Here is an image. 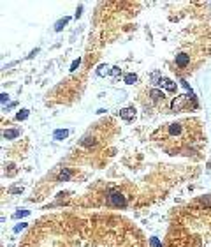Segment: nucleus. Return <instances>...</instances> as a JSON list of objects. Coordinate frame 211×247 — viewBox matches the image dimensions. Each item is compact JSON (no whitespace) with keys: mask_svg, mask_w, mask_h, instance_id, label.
Listing matches in <instances>:
<instances>
[{"mask_svg":"<svg viewBox=\"0 0 211 247\" xmlns=\"http://www.w3.org/2000/svg\"><path fill=\"white\" fill-rule=\"evenodd\" d=\"M67 136H69V131H65V129L63 131H57L55 133V139H62V138H67Z\"/></svg>","mask_w":211,"mask_h":247,"instance_id":"39448f33","label":"nucleus"},{"mask_svg":"<svg viewBox=\"0 0 211 247\" xmlns=\"http://www.w3.org/2000/svg\"><path fill=\"white\" fill-rule=\"evenodd\" d=\"M26 115H28V113H26V110H23V113H21V111H19V113H18V118H19V120H21V118H25Z\"/></svg>","mask_w":211,"mask_h":247,"instance_id":"1a4fd4ad","label":"nucleus"},{"mask_svg":"<svg viewBox=\"0 0 211 247\" xmlns=\"http://www.w3.org/2000/svg\"><path fill=\"white\" fill-rule=\"evenodd\" d=\"M121 118H125V120H130V118H134V115H135V111L132 110V108H127V110H123L121 111Z\"/></svg>","mask_w":211,"mask_h":247,"instance_id":"f03ea898","label":"nucleus"},{"mask_svg":"<svg viewBox=\"0 0 211 247\" xmlns=\"http://www.w3.org/2000/svg\"><path fill=\"white\" fill-rule=\"evenodd\" d=\"M18 136V131H5L4 133V138H16Z\"/></svg>","mask_w":211,"mask_h":247,"instance_id":"0eeeda50","label":"nucleus"},{"mask_svg":"<svg viewBox=\"0 0 211 247\" xmlns=\"http://www.w3.org/2000/svg\"><path fill=\"white\" fill-rule=\"evenodd\" d=\"M151 97H153V99H164V94L158 92V90H151Z\"/></svg>","mask_w":211,"mask_h":247,"instance_id":"6e6552de","label":"nucleus"},{"mask_svg":"<svg viewBox=\"0 0 211 247\" xmlns=\"http://www.w3.org/2000/svg\"><path fill=\"white\" fill-rule=\"evenodd\" d=\"M135 81H137V76H135V74H127V76H125V83H129V85H132Z\"/></svg>","mask_w":211,"mask_h":247,"instance_id":"423d86ee","label":"nucleus"},{"mask_svg":"<svg viewBox=\"0 0 211 247\" xmlns=\"http://www.w3.org/2000/svg\"><path fill=\"white\" fill-rule=\"evenodd\" d=\"M176 64H178V65H181V67H183V65H187V64H188V55H183V53H181V55H178V57H176Z\"/></svg>","mask_w":211,"mask_h":247,"instance_id":"20e7f679","label":"nucleus"},{"mask_svg":"<svg viewBox=\"0 0 211 247\" xmlns=\"http://www.w3.org/2000/svg\"><path fill=\"white\" fill-rule=\"evenodd\" d=\"M107 201H109V205H113V207H123L127 201H125V198L120 194V192H111L109 196H107Z\"/></svg>","mask_w":211,"mask_h":247,"instance_id":"f257e3e1","label":"nucleus"},{"mask_svg":"<svg viewBox=\"0 0 211 247\" xmlns=\"http://www.w3.org/2000/svg\"><path fill=\"white\" fill-rule=\"evenodd\" d=\"M67 21H69V19H67V18L63 19V21H60V23H58V25H57V30H60V28H62V25H65Z\"/></svg>","mask_w":211,"mask_h":247,"instance_id":"9d476101","label":"nucleus"},{"mask_svg":"<svg viewBox=\"0 0 211 247\" xmlns=\"http://www.w3.org/2000/svg\"><path fill=\"white\" fill-rule=\"evenodd\" d=\"M160 85H164L167 90H171V92H174L176 90V85H173V81H169V79H165V78H162L160 79Z\"/></svg>","mask_w":211,"mask_h":247,"instance_id":"7ed1b4c3","label":"nucleus"}]
</instances>
